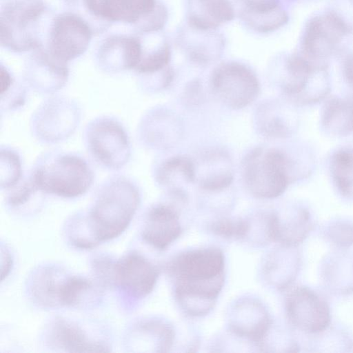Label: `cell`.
<instances>
[{
	"instance_id": "obj_1",
	"label": "cell",
	"mask_w": 353,
	"mask_h": 353,
	"mask_svg": "<svg viewBox=\"0 0 353 353\" xmlns=\"http://www.w3.org/2000/svg\"><path fill=\"white\" fill-rule=\"evenodd\" d=\"M141 201L137 183L114 174L96 190L90 210L73 215L77 236L89 248L120 236L130 225Z\"/></svg>"
},
{
	"instance_id": "obj_2",
	"label": "cell",
	"mask_w": 353,
	"mask_h": 353,
	"mask_svg": "<svg viewBox=\"0 0 353 353\" xmlns=\"http://www.w3.org/2000/svg\"><path fill=\"white\" fill-rule=\"evenodd\" d=\"M28 174L43 194L68 199L86 194L95 179L93 167L85 157L58 149L41 153Z\"/></svg>"
},
{
	"instance_id": "obj_3",
	"label": "cell",
	"mask_w": 353,
	"mask_h": 353,
	"mask_svg": "<svg viewBox=\"0 0 353 353\" xmlns=\"http://www.w3.org/2000/svg\"><path fill=\"white\" fill-rule=\"evenodd\" d=\"M225 258L216 248L184 251L168 264L174 291L199 299H217L224 284Z\"/></svg>"
},
{
	"instance_id": "obj_4",
	"label": "cell",
	"mask_w": 353,
	"mask_h": 353,
	"mask_svg": "<svg viewBox=\"0 0 353 353\" xmlns=\"http://www.w3.org/2000/svg\"><path fill=\"white\" fill-rule=\"evenodd\" d=\"M82 139L89 157L104 170L119 171L130 160V134L115 117L101 115L90 120L83 129Z\"/></svg>"
},
{
	"instance_id": "obj_5",
	"label": "cell",
	"mask_w": 353,
	"mask_h": 353,
	"mask_svg": "<svg viewBox=\"0 0 353 353\" xmlns=\"http://www.w3.org/2000/svg\"><path fill=\"white\" fill-rule=\"evenodd\" d=\"M242 170L246 189L253 196L272 199L288 188L291 181L292 162L279 150L257 148L245 157Z\"/></svg>"
},
{
	"instance_id": "obj_6",
	"label": "cell",
	"mask_w": 353,
	"mask_h": 353,
	"mask_svg": "<svg viewBox=\"0 0 353 353\" xmlns=\"http://www.w3.org/2000/svg\"><path fill=\"white\" fill-rule=\"evenodd\" d=\"M82 108L74 99L53 94L43 101L32 112L29 128L40 143L54 145L69 139L79 128Z\"/></svg>"
},
{
	"instance_id": "obj_7",
	"label": "cell",
	"mask_w": 353,
	"mask_h": 353,
	"mask_svg": "<svg viewBox=\"0 0 353 353\" xmlns=\"http://www.w3.org/2000/svg\"><path fill=\"white\" fill-rule=\"evenodd\" d=\"M282 90L296 103L309 104L321 100L329 92L325 68L303 54H293L285 63Z\"/></svg>"
},
{
	"instance_id": "obj_8",
	"label": "cell",
	"mask_w": 353,
	"mask_h": 353,
	"mask_svg": "<svg viewBox=\"0 0 353 353\" xmlns=\"http://www.w3.org/2000/svg\"><path fill=\"white\" fill-rule=\"evenodd\" d=\"M210 86L216 97L227 107L240 110L258 97L260 85L254 72L245 65L230 61L212 72Z\"/></svg>"
},
{
	"instance_id": "obj_9",
	"label": "cell",
	"mask_w": 353,
	"mask_h": 353,
	"mask_svg": "<svg viewBox=\"0 0 353 353\" xmlns=\"http://www.w3.org/2000/svg\"><path fill=\"white\" fill-rule=\"evenodd\" d=\"M96 15L110 21L139 24L145 32L161 28L167 19L165 8L157 0H87Z\"/></svg>"
},
{
	"instance_id": "obj_10",
	"label": "cell",
	"mask_w": 353,
	"mask_h": 353,
	"mask_svg": "<svg viewBox=\"0 0 353 353\" xmlns=\"http://www.w3.org/2000/svg\"><path fill=\"white\" fill-rule=\"evenodd\" d=\"M159 275V270L148 259L132 252L114 261L111 285L128 300L139 301L152 292Z\"/></svg>"
},
{
	"instance_id": "obj_11",
	"label": "cell",
	"mask_w": 353,
	"mask_h": 353,
	"mask_svg": "<svg viewBox=\"0 0 353 353\" xmlns=\"http://www.w3.org/2000/svg\"><path fill=\"white\" fill-rule=\"evenodd\" d=\"M285 310L290 323L306 333H320L330 323L328 305L317 293L306 287H296L288 294Z\"/></svg>"
},
{
	"instance_id": "obj_12",
	"label": "cell",
	"mask_w": 353,
	"mask_h": 353,
	"mask_svg": "<svg viewBox=\"0 0 353 353\" xmlns=\"http://www.w3.org/2000/svg\"><path fill=\"white\" fill-rule=\"evenodd\" d=\"M227 321L233 335L255 343L259 347L272 327L265 305L250 296L239 298L230 305Z\"/></svg>"
},
{
	"instance_id": "obj_13",
	"label": "cell",
	"mask_w": 353,
	"mask_h": 353,
	"mask_svg": "<svg viewBox=\"0 0 353 353\" xmlns=\"http://www.w3.org/2000/svg\"><path fill=\"white\" fill-rule=\"evenodd\" d=\"M350 30L348 24L334 12L314 17L303 33V55L316 61L329 56Z\"/></svg>"
},
{
	"instance_id": "obj_14",
	"label": "cell",
	"mask_w": 353,
	"mask_h": 353,
	"mask_svg": "<svg viewBox=\"0 0 353 353\" xmlns=\"http://www.w3.org/2000/svg\"><path fill=\"white\" fill-rule=\"evenodd\" d=\"M91 36L89 26L80 17L73 14L61 15L57 18L52 27L49 54L68 63L84 53Z\"/></svg>"
},
{
	"instance_id": "obj_15",
	"label": "cell",
	"mask_w": 353,
	"mask_h": 353,
	"mask_svg": "<svg viewBox=\"0 0 353 353\" xmlns=\"http://www.w3.org/2000/svg\"><path fill=\"white\" fill-rule=\"evenodd\" d=\"M68 77L67 63L44 53L30 59L26 64L23 79L28 89L49 97L62 90Z\"/></svg>"
},
{
	"instance_id": "obj_16",
	"label": "cell",
	"mask_w": 353,
	"mask_h": 353,
	"mask_svg": "<svg viewBox=\"0 0 353 353\" xmlns=\"http://www.w3.org/2000/svg\"><path fill=\"white\" fill-rule=\"evenodd\" d=\"M183 228L177 211L165 203L152 205L146 212L141 238L158 250H164L181 236Z\"/></svg>"
},
{
	"instance_id": "obj_17",
	"label": "cell",
	"mask_w": 353,
	"mask_h": 353,
	"mask_svg": "<svg viewBox=\"0 0 353 353\" xmlns=\"http://www.w3.org/2000/svg\"><path fill=\"white\" fill-rule=\"evenodd\" d=\"M70 276L56 266H43L35 270L28 281L33 301L45 308L65 307Z\"/></svg>"
},
{
	"instance_id": "obj_18",
	"label": "cell",
	"mask_w": 353,
	"mask_h": 353,
	"mask_svg": "<svg viewBox=\"0 0 353 353\" xmlns=\"http://www.w3.org/2000/svg\"><path fill=\"white\" fill-rule=\"evenodd\" d=\"M143 47L136 38L118 37L108 40L97 54V64L104 72L116 73L134 70L141 58Z\"/></svg>"
},
{
	"instance_id": "obj_19",
	"label": "cell",
	"mask_w": 353,
	"mask_h": 353,
	"mask_svg": "<svg viewBox=\"0 0 353 353\" xmlns=\"http://www.w3.org/2000/svg\"><path fill=\"white\" fill-rule=\"evenodd\" d=\"M195 165V182L203 190L217 192L228 188L234 180L232 162L219 150L203 154Z\"/></svg>"
},
{
	"instance_id": "obj_20",
	"label": "cell",
	"mask_w": 353,
	"mask_h": 353,
	"mask_svg": "<svg viewBox=\"0 0 353 353\" xmlns=\"http://www.w3.org/2000/svg\"><path fill=\"white\" fill-rule=\"evenodd\" d=\"M186 11L188 25L205 30H216L234 16L230 0H187Z\"/></svg>"
},
{
	"instance_id": "obj_21",
	"label": "cell",
	"mask_w": 353,
	"mask_h": 353,
	"mask_svg": "<svg viewBox=\"0 0 353 353\" xmlns=\"http://www.w3.org/2000/svg\"><path fill=\"white\" fill-rule=\"evenodd\" d=\"M48 336L54 347L66 352H109L105 345L90 340L81 327L62 318H57L52 323Z\"/></svg>"
},
{
	"instance_id": "obj_22",
	"label": "cell",
	"mask_w": 353,
	"mask_h": 353,
	"mask_svg": "<svg viewBox=\"0 0 353 353\" xmlns=\"http://www.w3.org/2000/svg\"><path fill=\"white\" fill-rule=\"evenodd\" d=\"M281 245L270 252L262 263V275L271 286L283 289L288 286L296 276L299 258L294 248Z\"/></svg>"
},
{
	"instance_id": "obj_23",
	"label": "cell",
	"mask_w": 353,
	"mask_h": 353,
	"mask_svg": "<svg viewBox=\"0 0 353 353\" xmlns=\"http://www.w3.org/2000/svg\"><path fill=\"white\" fill-rule=\"evenodd\" d=\"M154 178L159 186L172 194H183L180 185L195 182L194 161L185 156L170 157L156 166Z\"/></svg>"
},
{
	"instance_id": "obj_24",
	"label": "cell",
	"mask_w": 353,
	"mask_h": 353,
	"mask_svg": "<svg viewBox=\"0 0 353 353\" xmlns=\"http://www.w3.org/2000/svg\"><path fill=\"white\" fill-rule=\"evenodd\" d=\"M275 241L281 245L296 246L307 236L312 227L310 214L303 208L284 214L274 212Z\"/></svg>"
},
{
	"instance_id": "obj_25",
	"label": "cell",
	"mask_w": 353,
	"mask_h": 353,
	"mask_svg": "<svg viewBox=\"0 0 353 353\" xmlns=\"http://www.w3.org/2000/svg\"><path fill=\"white\" fill-rule=\"evenodd\" d=\"M181 45L189 57L198 64H208L216 59L223 46V39L214 34V30H205L188 26Z\"/></svg>"
},
{
	"instance_id": "obj_26",
	"label": "cell",
	"mask_w": 353,
	"mask_h": 353,
	"mask_svg": "<svg viewBox=\"0 0 353 353\" xmlns=\"http://www.w3.org/2000/svg\"><path fill=\"white\" fill-rule=\"evenodd\" d=\"M321 123L327 132L335 136H346L353 132V101L334 98L325 104Z\"/></svg>"
},
{
	"instance_id": "obj_27",
	"label": "cell",
	"mask_w": 353,
	"mask_h": 353,
	"mask_svg": "<svg viewBox=\"0 0 353 353\" xmlns=\"http://www.w3.org/2000/svg\"><path fill=\"white\" fill-rule=\"evenodd\" d=\"M141 347H152L155 352L169 351L174 341V330L172 325L161 320H148L138 324L133 332Z\"/></svg>"
},
{
	"instance_id": "obj_28",
	"label": "cell",
	"mask_w": 353,
	"mask_h": 353,
	"mask_svg": "<svg viewBox=\"0 0 353 353\" xmlns=\"http://www.w3.org/2000/svg\"><path fill=\"white\" fill-rule=\"evenodd\" d=\"M241 18L248 27L260 33L277 30L288 21V14L280 6L265 10L243 9Z\"/></svg>"
},
{
	"instance_id": "obj_29",
	"label": "cell",
	"mask_w": 353,
	"mask_h": 353,
	"mask_svg": "<svg viewBox=\"0 0 353 353\" xmlns=\"http://www.w3.org/2000/svg\"><path fill=\"white\" fill-rule=\"evenodd\" d=\"M330 172L339 192L345 197L353 198V150L336 152L331 158Z\"/></svg>"
},
{
	"instance_id": "obj_30",
	"label": "cell",
	"mask_w": 353,
	"mask_h": 353,
	"mask_svg": "<svg viewBox=\"0 0 353 353\" xmlns=\"http://www.w3.org/2000/svg\"><path fill=\"white\" fill-rule=\"evenodd\" d=\"M27 86L16 81L10 70L1 67V110L15 111L22 108L26 102Z\"/></svg>"
},
{
	"instance_id": "obj_31",
	"label": "cell",
	"mask_w": 353,
	"mask_h": 353,
	"mask_svg": "<svg viewBox=\"0 0 353 353\" xmlns=\"http://www.w3.org/2000/svg\"><path fill=\"white\" fill-rule=\"evenodd\" d=\"M0 157L1 190L6 191L17 185L26 174L21 156L15 148L1 145Z\"/></svg>"
},
{
	"instance_id": "obj_32",
	"label": "cell",
	"mask_w": 353,
	"mask_h": 353,
	"mask_svg": "<svg viewBox=\"0 0 353 353\" xmlns=\"http://www.w3.org/2000/svg\"><path fill=\"white\" fill-rule=\"evenodd\" d=\"M45 194L32 182L28 174L14 186L6 191L5 203L10 209H18Z\"/></svg>"
},
{
	"instance_id": "obj_33",
	"label": "cell",
	"mask_w": 353,
	"mask_h": 353,
	"mask_svg": "<svg viewBox=\"0 0 353 353\" xmlns=\"http://www.w3.org/2000/svg\"><path fill=\"white\" fill-rule=\"evenodd\" d=\"M259 127L264 136L271 138H285L290 135L291 132L290 125L287 122V119L281 115V113L273 112L271 109H265L264 112H260Z\"/></svg>"
},
{
	"instance_id": "obj_34",
	"label": "cell",
	"mask_w": 353,
	"mask_h": 353,
	"mask_svg": "<svg viewBox=\"0 0 353 353\" xmlns=\"http://www.w3.org/2000/svg\"><path fill=\"white\" fill-rule=\"evenodd\" d=\"M210 231L228 239L244 240L248 230V219H221L213 222Z\"/></svg>"
},
{
	"instance_id": "obj_35",
	"label": "cell",
	"mask_w": 353,
	"mask_h": 353,
	"mask_svg": "<svg viewBox=\"0 0 353 353\" xmlns=\"http://www.w3.org/2000/svg\"><path fill=\"white\" fill-rule=\"evenodd\" d=\"M327 235L332 242L339 246L353 245V225L338 221L328 228Z\"/></svg>"
},
{
	"instance_id": "obj_36",
	"label": "cell",
	"mask_w": 353,
	"mask_h": 353,
	"mask_svg": "<svg viewBox=\"0 0 353 353\" xmlns=\"http://www.w3.org/2000/svg\"><path fill=\"white\" fill-rule=\"evenodd\" d=\"M244 9L252 10H265L274 8L279 5V0H241Z\"/></svg>"
},
{
	"instance_id": "obj_37",
	"label": "cell",
	"mask_w": 353,
	"mask_h": 353,
	"mask_svg": "<svg viewBox=\"0 0 353 353\" xmlns=\"http://www.w3.org/2000/svg\"><path fill=\"white\" fill-rule=\"evenodd\" d=\"M186 93V97L190 98V101L197 102L201 93V87L199 82L195 81L191 82L190 85L188 86Z\"/></svg>"
},
{
	"instance_id": "obj_38",
	"label": "cell",
	"mask_w": 353,
	"mask_h": 353,
	"mask_svg": "<svg viewBox=\"0 0 353 353\" xmlns=\"http://www.w3.org/2000/svg\"><path fill=\"white\" fill-rule=\"evenodd\" d=\"M344 76L349 83L353 85V54L349 55L343 65Z\"/></svg>"
}]
</instances>
